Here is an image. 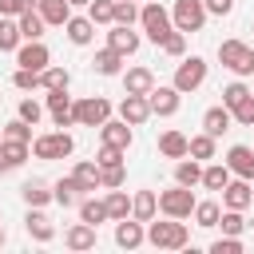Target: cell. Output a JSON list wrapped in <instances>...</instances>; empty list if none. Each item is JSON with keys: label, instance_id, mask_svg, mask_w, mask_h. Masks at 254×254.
Instances as JSON below:
<instances>
[{"label": "cell", "instance_id": "cell-56", "mask_svg": "<svg viewBox=\"0 0 254 254\" xmlns=\"http://www.w3.org/2000/svg\"><path fill=\"white\" fill-rule=\"evenodd\" d=\"M250 32H254V24H250Z\"/></svg>", "mask_w": 254, "mask_h": 254}, {"label": "cell", "instance_id": "cell-50", "mask_svg": "<svg viewBox=\"0 0 254 254\" xmlns=\"http://www.w3.org/2000/svg\"><path fill=\"white\" fill-rule=\"evenodd\" d=\"M234 123H242V127H254V91L234 107Z\"/></svg>", "mask_w": 254, "mask_h": 254}, {"label": "cell", "instance_id": "cell-47", "mask_svg": "<svg viewBox=\"0 0 254 254\" xmlns=\"http://www.w3.org/2000/svg\"><path fill=\"white\" fill-rule=\"evenodd\" d=\"M12 83H16L20 91H32V87H44V83H40V71H28V67H16V75H12Z\"/></svg>", "mask_w": 254, "mask_h": 254}, {"label": "cell", "instance_id": "cell-13", "mask_svg": "<svg viewBox=\"0 0 254 254\" xmlns=\"http://www.w3.org/2000/svg\"><path fill=\"white\" fill-rule=\"evenodd\" d=\"M147 103H151V115H175L179 103H183V91L171 83V87H151L147 91Z\"/></svg>", "mask_w": 254, "mask_h": 254}, {"label": "cell", "instance_id": "cell-29", "mask_svg": "<svg viewBox=\"0 0 254 254\" xmlns=\"http://www.w3.org/2000/svg\"><path fill=\"white\" fill-rule=\"evenodd\" d=\"M155 210H159V194H155V190H139V194L131 198V218L151 222V218H155Z\"/></svg>", "mask_w": 254, "mask_h": 254}, {"label": "cell", "instance_id": "cell-31", "mask_svg": "<svg viewBox=\"0 0 254 254\" xmlns=\"http://www.w3.org/2000/svg\"><path fill=\"white\" fill-rule=\"evenodd\" d=\"M230 179H234V175H230L226 163H206V167H202V187H206V190H218V194H222V187H226Z\"/></svg>", "mask_w": 254, "mask_h": 254}, {"label": "cell", "instance_id": "cell-45", "mask_svg": "<svg viewBox=\"0 0 254 254\" xmlns=\"http://www.w3.org/2000/svg\"><path fill=\"white\" fill-rule=\"evenodd\" d=\"M159 48H163L167 56H175V60H179V56L187 52V32H179V28H175V32H171V36H167V40H163Z\"/></svg>", "mask_w": 254, "mask_h": 254}, {"label": "cell", "instance_id": "cell-53", "mask_svg": "<svg viewBox=\"0 0 254 254\" xmlns=\"http://www.w3.org/2000/svg\"><path fill=\"white\" fill-rule=\"evenodd\" d=\"M8 171H16V167H12V159H8V143L0 139V175H8Z\"/></svg>", "mask_w": 254, "mask_h": 254}, {"label": "cell", "instance_id": "cell-33", "mask_svg": "<svg viewBox=\"0 0 254 254\" xmlns=\"http://www.w3.org/2000/svg\"><path fill=\"white\" fill-rule=\"evenodd\" d=\"M16 24H20V32H24V40H40L44 36V28H48V20L36 12V8H28V12H20L16 16Z\"/></svg>", "mask_w": 254, "mask_h": 254}, {"label": "cell", "instance_id": "cell-8", "mask_svg": "<svg viewBox=\"0 0 254 254\" xmlns=\"http://www.w3.org/2000/svg\"><path fill=\"white\" fill-rule=\"evenodd\" d=\"M206 83V60L202 56H187L179 67H175V87L187 95V91H194V87H202Z\"/></svg>", "mask_w": 254, "mask_h": 254}, {"label": "cell", "instance_id": "cell-22", "mask_svg": "<svg viewBox=\"0 0 254 254\" xmlns=\"http://www.w3.org/2000/svg\"><path fill=\"white\" fill-rule=\"evenodd\" d=\"M36 12H40L48 24L64 28V24L71 20V0H36Z\"/></svg>", "mask_w": 254, "mask_h": 254}, {"label": "cell", "instance_id": "cell-15", "mask_svg": "<svg viewBox=\"0 0 254 254\" xmlns=\"http://www.w3.org/2000/svg\"><path fill=\"white\" fill-rule=\"evenodd\" d=\"M24 230H28V238H32V242H52V238H56V226H52V218L44 214V206H28Z\"/></svg>", "mask_w": 254, "mask_h": 254}, {"label": "cell", "instance_id": "cell-1", "mask_svg": "<svg viewBox=\"0 0 254 254\" xmlns=\"http://www.w3.org/2000/svg\"><path fill=\"white\" fill-rule=\"evenodd\" d=\"M147 242L155 250H187L190 246V230L183 218H167V222H147Z\"/></svg>", "mask_w": 254, "mask_h": 254}, {"label": "cell", "instance_id": "cell-34", "mask_svg": "<svg viewBox=\"0 0 254 254\" xmlns=\"http://www.w3.org/2000/svg\"><path fill=\"white\" fill-rule=\"evenodd\" d=\"M75 210H79V218H83V222H91V226H99V222H107V218H111L103 198H79V206H75Z\"/></svg>", "mask_w": 254, "mask_h": 254}, {"label": "cell", "instance_id": "cell-20", "mask_svg": "<svg viewBox=\"0 0 254 254\" xmlns=\"http://www.w3.org/2000/svg\"><path fill=\"white\" fill-rule=\"evenodd\" d=\"M230 123H234V111H230L226 103H218V107H210V111L202 115V131H206V135H214V139H218V135H226V131H230Z\"/></svg>", "mask_w": 254, "mask_h": 254}, {"label": "cell", "instance_id": "cell-2", "mask_svg": "<svg viewBox=\"0 0 254 254\" xmlns=\"http://www.w3.org/2000/svg\"><path fill=\"white\" fill-rule=\"evenodd\" d=\"M139 24H143V32H147L151 44H163V40L175 32V20H171V12H167L159 0H151V4L139 8Z\"/></svg>", "mask_w": 254, "mask_h": 254}, {"label": "cell", "instance_id": "cell-41", "mask_svg": "<svg viewBox=\"0 0 254 254\" xmlns=\"http://www.w3.org/2000/svg\"><path fill=\"white\" fill-rule=\"evenodd\" d=\"M246 95H250V87H246L242 79H234V83H226V87H222V103H226L230 111H234V107H238Z\"/></svg>", "mask_w": 254, "mask_h": 254}, {"label": "cell", "instance_id": "cell-38", "mask_svg": "<svg viewBox=\"0 0 254 254\" xmlns=\"http://www.w3.org/2000/svg\"><path fill=\"white\" fill-rule=\"evenodd\" d=\"M0 135H4V139H16V143H32V123L16 115L12 123H4V127H0Z\"/></svg>", "mask_w": 254, "mask_h": 254}, {"label": "cell", "instance_id": "cell-7", "mask_svg": "<svg viewBox=\"0 0 254 254\" xmlns=\"http://www.w3.org/2000/svg\"><path fill=\"white\" fill-rule=\"evenodd\" d=\"M206 16H210V12H206L202 0H175V4H171V20H175L179 32H202Z\"/></svg>", "mask_w": 254, "mask_h": 254}, {"label": "cell", "instance_id": "cell-21", "mask_svg": "<svg viewBox=\"0 0 254 254\" xmlns=\"http://www.w3.org/2000/svg\"><path fill=\"white\" fill-rule=\"evenodd\" d=\"M64 32H67V40H71L75 48H83V44L95 40V20H91V16H71V20L64 24Z\"/></svg>", "mask_w": 254, "mask_h": 254}, {"label": "cell", "instance_id": "cell-11", "mask_svg": "<svg viewBox=\"0 0 254 254\" xmlns=\"http://www.w3.org/2000/svg\"><path fill=\"white\" fill-rule=\"evenodd\" d=\"M16 64L28 67V71H44V67L52 64V52H48L40 40H24V44L16 48Z\"/></svg>", "mask_w": 254, "mask_h": 254}, {"label": "cell", "instance_id": "cell-6", "mask_svg": "<svg viewBox=\"0 0 254 254\" xmlns=\"http://www.w3.org/2000/svg\"><path fill=\"white\" fill-rule=\"evenodd\" d=\"M194 202H198V198H194V190H190V187H183V183H175L171 190H163V194H159V210H163L167 218H190V214H194Z\"/></svg>", "mask_w": 254, "mask_h": 254}, {"label": "cell", "instance_id": "cell-16", "mask_svg": "<svg viewBox=\"0 0 254 254\" xmlns=\"http://www.w3.org/2000/svg\"><path fill=\"white\" fill-rule=\"evenodd\" d=\"M226 167H230V175H238V179H250V183H254V147L234 143V147L226 151Z\"/></svg>", "mask_w": 254, "mask_h": 254}, {"label": "cell", "instance_id": "cell-10", "mask_svg": "<svg viewBox=\"0 0 254 254\" xmlns=\"http://www.w3.org/2000/svg\"><path fill=\"white\" fill-rule=\"evenodd\" d=\"M147 242V222H139V218H119L115 222V246H123V250H139Z\"/></svg>", "mask_w": 254, "mask_h": 254}, {"label": "cell", "instance_id": "cell-54", "mask_svg": "<svg viewBox=\"0 0 254 254\" xmlns=\"http://www.w3.org/2000/svg\"><path fill=\"white\" fill-rule=\"evenodd\" d=\"M75 4H83V8H87V4H91V0H71V8H75Z\"/></svg>", "mask_w": 254, "mask_h": 254}, {"label": "cell", "instance_id": "cell-19", "mask_svg": "<svg viewBox=\"0 0 254 254\" xmlns=\"http://www.w3.org/2000/svg\"><path fill=\"white\" fill-rule=\"evenodd\" d=\"M155 87V71L151 67H127L123 71V91L127 95H147Z\"/></svg>", "mask_w": 254, "mask_h": 254}, {"label": "cell", "instance_id": "cell-4", "mask_svg": "<svg viewBox=\"0 0 254 254\" xmlns=\"http://www.w3.org/2000/svg\"><path fill=\"white\" fill-rule=\"evenodd\" d=\"M71 151H75V139H71L67 131H48V135H36V139H32V155L44 159V163H52V159H67Z\"/></svg>", "mask_w": 254, "mask_h": 254}, {"label": "cell", "instance_id": "cell-44", "mask_svg": "<svg viewBox=\"0 0 254 254\" xmlns=\"http://www.w3.org/2000/svg\"><path fill=\"white\" fill-rule=\"evenodd\" d=\"M210 254H242V238L238 234H222L210 242Z\"/></svg>", "mask_w": 254, "mask_h": 254}, {"label": "cell", "instance_id": "cell-39", "mask_svg": "<svg viewBox=\"0 0 254 254\" xmlns=\"http://www.w3.org/2000/svg\"><path fill=\"white\" fill-rule=\"evenodd\" d=\"M40 83H44V91H48V87H67V83H71V75H67V67L48 64V67L40 71Z\"/></svg>", "mask_w": 254, "mask_h": 254}, {"label": "cell", "instance_id": "cell-25", "mask_svg": "<svg viewBox=\"0 0 254 254\" xmlns=\"http://www.w3.org/2000/svg\"><path fill=\"white\" fill-rule=\"evenodd\" d=\"M52 198H56L60 206H79V198H83V187L75 183V175H67V179H60V183L52 187Z\"/></svg>", "mask_w": 254, "mask_h": 254}, {"label": "cell", "instance_id": "cell-28", "mask_svg": "<svg viewBox=\"0 0 254 254\" xmlns=\"http://www.w3.org/2000/svg\"><path fill=\"white\" fill-rule=\"evenodd\" d=\"M20 198H24L28 206H48V202H56V198H52V187L40 183V179H28V183L20 187Z\"/></svg>", "mask_w": 254, "mask_h": 254}, {"label": "cell", "instance_id": "cell-18", "mask_svg": "<svg viewBox=\"0 0 254 254\" xmlns=\"http://www.w3.org/2000/svg\"><path fill=\"white\" fill-rule=\"evenodd\" d=\"M131 139H135V135H131V123H127V119H107V123L99 127V143H111V147H123V151H127Z\"/></svg>", "mask_w": 254, "mask_h": 254}, {"label": "cell", "instance_id": "cell-40", "mask_svg": "<svg viewBox=\"0 0 254 254\" xmlns=\"http://www.w3.org/2000/svg\"><path fill=\"white\" fill-rule=\"evenodd\" d=\"M87 16L95 24H115V0H91L87 4Z\"/></svg>", "mask_w": 254, "mask_h": 254}, {"label": "cell", "instance_id": "cell-23", "mask_svg": "<svg viewBox=\"0 0 254 254\" xmlns=\"http://www.w3.org/2000/svg\"><path fill=\"white\" fill-rule=\"evenodd\" d=\"M159 155L183 159V155H190V139H187L183 131H163V135H159Z\"/></svg>", "mask_w": 254, "mask_h": 254}, {"label": "cell", "instance_id": "cell-36", "mask_svg": "<svg viewBox=\"0 0 254 254\" xmlns=\"http://www.w3.org/2000/svg\"><path fill=\"white\" fill-rule=\"evenodd\" d=\"M218 218H222V206L218 202H194V226H202V230H214L218 226Z\"/></svg>", "mask_w": 254, "mask_h": 254}, {"label": "cell", "instance_id": "cell-32", "mask_svg": "<svg viewBox=\"0 0 254 254\" xmlns=\"http://www.w3.org/2000/svg\"><path fill=\"white\" fill-rule=\"evenodd\" d=\"M24 44V32L16 24V16H0V52H16Z\"/></svg>", "mask_w": 254, "mask_h": 254}, {"label": "cell", "instance_id": "cell-52", "mask_svg": "<svg viewBox=\"0 0 254 254\" xmlns=\"http://www.w3.org/2000/svg\"><path fill=\"white\" fill-rule=\"evenodd\" d=\"M202 4H206L210 16H230L234 12V0H202Z\"/></svg>", "mask_w": 254, "mask_h": 254}, {"label": "cell", "instance_id": "cell-17", "mask_svg": "<svg viewBox=\"0 0 254 254\" xmlns=\"http://www.w3.org/2000/svg\"><path fill=\"white\" fill-rule=\"evenodd\" d=\"M119 119H127L131 127L147 123V119H151V103H147V95H123V103H119Z\"/></svg>", "mask_w": 254, "mask_h": 254}, {"label": "cell", "instance_id": "cell-37", "mask_svg": "<svg viewBox=\"0 0 254 254\" xmlns=\"http://www.w3.org/2000/svg\"><path fill=\"white\" fill-rule=\"evenodd\" d=\"M214 151H218V139L214 135H194L190 139V159H198V163H206V159H214Z\"/></svg>", "mask_w": 254, "mask_h": 254}, {"label": "cell", "instance_id": "cell-30", "mask_svg": "<svg viewBox=\"0 0 254 254\" xmlns=\"http://www.w3.org/2000/svg\"><path fill=\"white\" fill-rule=\"evenodd\" d=\"M175 183H183V187H198V183H202V163L183 155V159L175 163Z\"/></svg>", "mask_w": 254, "mask_h": 254}, {"label": "cell", "instance_id": "cell-9", "mask_svg": "<svg viewBox=\"0 0 254 254\" xmlns=\"http://www.w3.org/2000/svg\"><path fill=\"white\" fill-rule=\"evenodd\" d=\"M250 202H254V183L234 175V179L222 187V206H226V210H246Z\"/></svg>", "mask_w": 254, "mask_h": 254}, {"label": "cell", "instance_id": "cell-14", "mask_svg": "<svg viewBox=\"0 0 254 254\" xmlns=\"http://www.w3.org/2000/svg\"><path fill=\"white\" fill-rule=\"evenodd\" d=\"M139 32L131 28V24H111V32H107V48H115L119 56H135L139 52Z\"/></svg>", "mask_w": 254, "mask_h": 254}, {"label": "cell", "instance_id": "cell-26", "mask_svg": "<svg viewBox=\"0 0 254 254\" xmlns=\"http://www.w3.org/2000/svg\"><path fill=\"white\" fill-rule=\"evenodd\" d=\"M123 60H127V56H119L115 48H103V52H95L91 67H95L99 75H123Z\"/></svg>", "mask_w": 254, "mask_h": 254}, {"label": "cell", "instance_id": "cell-5", "mask_svg": "<svg viewBox=\"0 0 254 254\" xmlns=\"http://www.w3.org/2000/svg\"><path fill=\"white\" fill-rule=\"evenodd\" d=\"M71 115H75L79 127H103L111 119V103L103 95H83V99L71 103Z\"/></svg>", "mask_w": 254, "mask_h": 254}, {"label": "cell", "instance_id": "cell-43", "mask_svg": "<svg viewBox=\"0 0 254 254\" xmlns=\"http://www.w3.org/2000/svg\"><path fill=\"white\" fill-rule=\"evenodd\" d=\"M218 226H222V234H242L246 230V218H242V210H222Z\"/></svg>", "mask_w": 254, "mask_h": 254}, {"label": "cell", "instance_id": "cell-24", "mask_svg": "<svg viewBox=\"0 0 254 254\" xmlns=\"http://www.w3.org/2000/svg\"><path fill=\"white\" fill-rule=\"evenodd\" d=\"M64 242H67V250H91V246H95V226L79 218L75 226H67V234H64Z\"/></svg>", "mask_w": 254, "mask_h": 254}, {"label": "cell", "instance_id": "cell-27", "mask_svg": "<svg viewBox=\"0 0 254 254\" xmlns=\"http://www.w3.org/2000/svg\"><path fill=\"white\" fill-rule=\"evenodd\" d=\"M71 175H75V183L83 187V194L103 187V171H99V163H87V159H83V163H75V171H71Z\"/></svg>", "mask_w": 254, "mask_h": 254}, {"label": "cell", "instance_id": "cell-35", "mask_svg": "<svg viewBox=\"0 0 254 254\" xmlns=\"http://www.w3.org/2000/svg\"><path fill=\"white\" fill-rule=\"evenodd\" d=\"M103 202H107V214H111V218H115V222H119V218H127V214H131V198H127V190H123V187H111V190H107V198H103Z\"/></svg>", "mask_w": 254, "mask_h": 254}, {"label": "cell", "instance_id": "cell-51", "mask_svg": "<svg viewBox=\"0 0 254 254\" xmlns=\"http://www.w3.org/2000/svg\"><path fill=\"white\" fill-rule=\"evenodd\" d=\"M28 8H36V0H0V16H20Z\"/></svg>", "mask_w": 254, "mask_h": 254}, {"label": "cell", "instance_id": "cell-49", "mask_svg": "<svg viewBox=\"0 0 254 254\" xmlns=\"http://www.w3.org/2000/svg\"><path fill=\"white\" fill-rule=\"evenodd\" d=\"M99 171H103V190H111V187H123V183H127L123 163H115V167H99Z\"/></svg>", "mask_w": 254, "mask_h": 254}, {"label": "cell", "instance_id": "cell-48", "mask_svg": "<svg viewBox=\"0 0 254 254\" xmlns=\"http://www.w3.org/2000/svg\"><path fill=\"white\" fill-rule=\"evenodd\" d=\"M16 115H20V119H28V123L36 127V123H40V115H44V107H40L36 99H20V103H16Z\"/></svg>", "mask_w": 254, "mask_h": 254}, {"label": "cell", "instance_id": "cell-46", "mask_svg": "<svg viewBox=\"0 0 254 254\" xmlns=\"http://www.w3.org/2000/svg\"><path fill=\"white\" fill-rule=\"evenodd\" d=\"M123 159H127V151H123V147H111V143H103L99 155H95L99 167H115V163H123Z\"/></svg>", "mask_w": 254, "mask_h": 254}, {"label": "cell", "instance_id": "cell-3", "mask_svg": "<svg viewBox=\"0 0 254 254\" xmlns=\"http://www.w3.org/2000/svg\"><path fill=\"white\" fill-rule=\"evenodd\" d=\"M218 64L230 67L234 75H254V48L242 40H222L218 44Z\"/></svg>", "mask_w": 254, "mask_h": 254}, {"label": "cell", "instance_id": "cell-55", "mask_svg": "<svg viewBox=\"0 0 254 254\" xmlns=\"http://www.w3.org/2000/svg\"><path fill=\"white\" fill-rule=\"evenodd\" d=\"M4 238H8V234H4V222H0V246H4Z\"/></svg>", "mask_w": 254, "mask_h": 254}, {"label": "cell", "instance_id": "cell-42", "mask_svg": "<svg viewBox=\"0 0 254 254\" xmlns=\"http://www.w3.org/2000/svg\"><path fill=\"white\" fill-rule=\"evenodd\" d=\"M115 24H139V8H135V0H115Z\"/></svg>", "mask_w": 254, "mask_h": 254}, {"label": "cell", "instance_id": "cell-12", "mask_svg": "<svg viewBox=\"0 0 254 254\" xmlns=\"http://www.w3.org/2000/svg\"><path fill=\"white\" fill-rule=\"evenodd\" d=\"M44 103H48V111H52L56 127H71V123H75V115H71V95H67V87H48Z\"/></svg>", "mask_w": 254, "mask_h": 254}]
</instances>
